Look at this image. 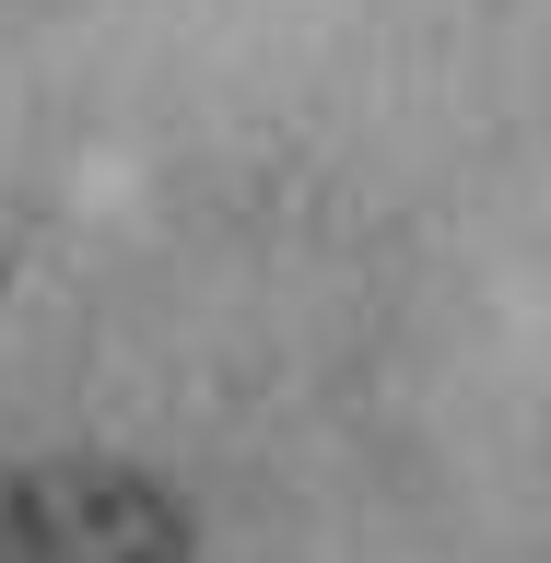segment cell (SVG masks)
<instances>
[{"label": "cell", "mask_w": 551, "mask_h": 563, "mask_svg": "<svg viewBox=\"0 0 551 563\" xmlns=\"http://www.w3.org/2000/svg\"><path fill=\"white\" fill-rule=\"evenodd\" d=\"M0 563H188V540L130 470H35L0 493Z\"/></svg>", "instance_id": "1"}]
</instances>
